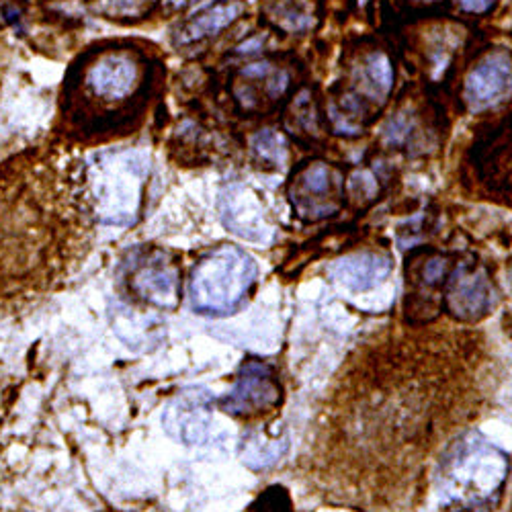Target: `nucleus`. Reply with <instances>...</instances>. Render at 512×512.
Returning a JSON list of instances; mask_svg holds the SVG:
<instances>
[{"instance_id":"f257e3e1","label":"nucleus","mask_w":512,"mask_h":512,"mask_svg":"<svg viewBox=\"0 0 512 512\" xmlns=\"http://www.w3.org/2000/svg\"><path fill=\"white\" fill-rule=\"evenodd\" d=\"M498 377L480 330L402 320L373 332L334 375L304 476L332 504L414 506L443 449L486 414Z\"/></svg>"},{"instance_id":"f03ea898","label":"nucleus","mask_w":512,"mask_h":512,"mask_svg":"<svg viewBox=\"0 0 512 512\" xmlns=\"http://www.w3.org/2000/svg\"><path fill=\"white\" fill-rule=\"evenodd\" d=\"M510 457L474 426L439 455L433 488L443 512H496L504 500Z\"/></svg>"},{"instance_id":"7ed1b4c3","label":"nucleus","mask_w":512,"mask_h":512,"mask_svg":"<svg viewBox=\"0 0 512 512\" xmlns=\"http://www.w3.org/2000/svg\"><path fill=\"white\" fill-rule=\"evenodd\" d=\"M259 279V265L234 244L207 252L189 277L191 306L201 316L226 318L236 314L252 295Z\"/></svg>"},{"instance_id":"20e7f679","label":"nucleus","mask_w":512,"mask_h":512,"mask_svg":"<svg viewBox=\"0 0 512 512\" xmlns=\"http://www.w3.org/2000/svg\"><path fill=\"white\" fill-rule=\"evenodd\" d=\"M148 168V156L138 148L107 150L95 158L91 179L101 222L127 226L136 220Z\"/></svg>"},{"instance_id":"39448f33","label":"nucleus","mask_w":512,"mask_h":512,"mask_svg":"<svg viewBox=\"0 0 512 512\" xmlns=\"http://www.w3.org/2000/svg\"><path fill=\"white\" fill-rule=\"evenodd\" d=\"M455 267V256L437 248L420 246L406 256L404 322L429 324L441 318V291Z\"/></svg>"},{"instance_id":"423d86ee","label":"nucleus","mask_w":512,"mask_h":512,"mask_svg":"<svg viewBox=\"0 0 512 512\" xmlns=\"http://www.w3.org/2000/svg\"><path fill=\"white\" fill-rule=\"evenodd\" d=\"M283 404V386L273 365L261 359H246L240 365L234 388L218 406L222 412L244 422H267Z\"/></svg>"},{"instance_id":"0eeeda50","label":"nucleus","mask_w":512,"mask_h":512,"mask_svg":"<svg viewBox=\"0 0 512 512\" xmlns=\"http://www.w3.org/2000/svg\"><path fill=\"white\" fill-rule=\"evenodd\" d=\"M496 306L494 283L482 263L457 261L441 291V312L455 324L476 326Z\"/></svg>"},{"instance_id":"6e6552de","label":"nucleus","mask_w":512,"mask_h":512,"mask_svg":"<svg viewBox=\"0 0 512 512\" xmlns=\"http://www.w3.org/2000/svg\"><path fill=\"white\" fill-rule=\"evenodd\" d=\"M125 281L136 300L158 310H175L181 302V271L160 250L136 254Z\"/></svg>"},{"instance_id":"1a4fd4ad","label":"nucleus","mask_w":512,"mask_h":512,"mask_svg":"<svg viewBox=\"0 0 512 512\" xmlns=\"http://www.w3.org/2000/svg\"><path fill=\"white\" fill-rule=\"evenodd\" d=\"M291 201L297 216L310 222L334 216L340 209V185L332 168L324 162L306 166L293 181Z\"/></svg>"},{"instance_id":"9d476101","label":"nucleus","mask_w":512,"mask_h":512,"mask_svg":"<svg viewBox=\"0 0 512 512\" xmlns=\"http://www.w3.org/2000/svg\"><path fill=\"white\" fill-rule=\"evenodd\" d=\"M211 400L203 394H185L164 412L166 431L187 445H201L209 433Z\"/></svg>"},{"instance_id":"9b49d317","label":"nucleus","mask_w":512,"mask_h":512,"mask_svg":"<svg viewBox=\"0 0 512 512\" xmlns=\"http://www.w3.org/2000/svg\"><path fill=\"white\" fill-rule=\"evenodd\" d=\"M512 60L504 52L488 54L465 80V101L472 107H486L496 101L510 84Z\"/></svg>"},{"instance_id":"f8f14e48","label":"nucleus","mask_w":512,"mask_h":512,"mask_svg":"<svg viewBox=\"0 0 512 512\" xmlns=\"http://www.w3.org/2000/svg\"><path fill=\"white\" fill-rule=\"evenodd\" d=\"M392 259L381 252H357L336 261L330 277L351 291H369L386 281L392 273Z\"/></svg>"},{"instance_id":"ddd939ff","label":"nucleus","mask_w":512,"mask_h":512,"mask_svg":"<svg viewBox=\"0 0 512 512\" xmlns=\"http://www.w3.org/2000/svg\"><path fill=\"white\" fill-rule=\"evenodd\" d=\"M89 87L107 101H121L132 95L138 82V66L125 54H109L89 70Z\"/></svg>"},{"instance_id":"4468645a","label":"nucleus","mask_w":512,"mask_h":512,"mask_svg":"<svg viewBox=\"0 0 512 512\" xmlns=\"http://www.w3.org/2000/svg\"><path fill=\"white\" fill-rule=\"evenodd\" d=\"M220 209H222L224 224L234 234L248 240L265 238L263 207L254 199V195H250L248 189L230 187L220 199Z\"/></svg>"},{"instance_id":"2eb2a0df","label":"nucleus","mask_w":512,"mask_h":512,"mask_svg":"<svg viewBox=\"0 0 512 512\" xmlns=\"http://www.w3.org/2000/svg\"><path fill=\"white\" fill-rule=\"evenodd\" d=\"M246 11L244 0H218L195 13L179 31V44H193L205 37L218 35Z\"/></svg>"},{"instance_id":"dca6fc26","label":"nucleus","mask_w":512,"mask_h":512,"mask_svg":"<svg viewBox=\"0 0 512 512\" xmlns=\"http://www.w3.org/2000/svg\"><path fill=\"white\" fill-rule=\"evenodd\" d=\"M365 78L373 87V93H377L379 97H386L392 91V84H394V70L390 60L379 52L371 54L365 60Z\"/></svg>"},{"instance_id":"f3484780","label":"nucleus","mask_w":512,"mask_h":512,"mask_svg":"<svg viewBox=\"0 0 512 512\" xmlns=\"http://www.w3.org/2000/svg\"><path fill=\"white\" fill-rule=\"evenodd\" d=\"M244 512H293V508L287 490L281 486H273L265 490L263 496Z\"/></svg>"},{"instance_id":"a211bd4d","label":"nucleus","mask_w":512,"mask_h":512,"mask_svg":"<svg viewBox=\"0 0 512 512\" xmlns=\"http://www.w3.org/2000/svg\"><path fill=\"white\" fill-rule=\"evenodd\" d=\"M254 148L263 158L273 160V162H281L285 156V144L283 140L273 134V132H263L254 138Z\"/></svg>"},{"instance_id":"6ab92c4d","label":"nucleus","mask_w":512,"mask_h":512,"mask_svg":"<svg viewBox=\"0 0 512 512\" xmlns=\"http://www.w3.org/2000/svg\"><path fill=\"white\" fill-rule=\"evenodd\" d=\"M152 3H154V0H109L113 13L132 15V17L144 13Z\"/></svg>"},{"instance_id":"aec40b11","label":"nucleus","mask_w":512,"mask_h":512,"mask_svg":"<svg viewBox=\"0 0 512 512\" xmlns=\"http://www.w3.org/2000/svg\"><path fill=\"white\" fill-rule=\"evenodd\" d=\"M494 0H459V5L467 13H484L492 7Z\"/></svg>"},{"instance_id":"412c9836","label":"nucleus","mask_w":512,"mask_h":512,"mask_svg":"<svg viewBox=\"0 0 512 512\" xmlns=\"http://www.w3.org/2000/svg\"><path fill=\"white\" fill-rule=\"evenodd\" d=\"M164 3L170 5L173 9H185V7L193 5V3H197V0H164Z\"/></svg>"},{"instance_id":"4be33fe9","label":"nucleus","mask_w":512,"mask_h":512,"mask_svg":"<svg viewBox=\"0 0 512 512\" xmlns=\"http://www.w3.org/2000/svg\"><path fill=\"white\" fill-rule=\"evenodd\" d=\"M424 3H433V0H424Z\"/></svg>"},{"instance_id":"5701e85b","label":"nucleus","mask_w":512,"mask_h":512,"mask_svg":"<svg viewBox=\"0 0 512 512\" xmlns=\"http://www.w3.org/2000/svg\"><path fill=\"white\" fill-rule=\"evenodd\" d=\"M510 512H512V502H510Z\"/></svg>"}]
</instances>
